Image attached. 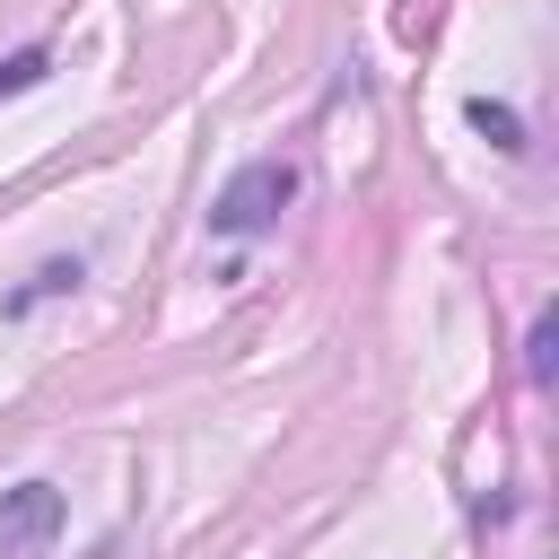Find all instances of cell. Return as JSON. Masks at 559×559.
<instances>
[{"instance_id":"6da1fadb","label":"cell","mask_w":559,"mask_h":559,"mask_svg":"<svg viewBox=\"0 0 559 559\" xmlns=\"http://www.w3.org/2000/svg\"><path fill=\"white\" fill-rule=\"evenodd\" d=\"M288 201H297V166H288V157H253V166H236V175L218 183L210 236H262V227H280Z\"/></svg>"},{"instance_id":"7a4b0ae2","label":"cell","mask_w":559,"mask_h":559,"mask_svg":"<svg viewBox=\"0 0 559 559\" xmlns=\"http://www.w3.org/2000/svg\"><path fill=\"white\" fill-rule=\"evenodd\" d=\"M52 533H61V489H52V480L0 489V559H44Z\"/></svg>"},{"instance_id":"3957f363","label":"cell","mask_w":559,"mask_h":559,"mask_svg":"<svg viewBox=\"0 0 559 559\" xmlns=\"http://www.w3.org/2000/svg\"><path fill=\"white\" fill-rule=\"evenodd\" d=\"M79 280H87V262H79V253H52V262H35V280H26V288H9V297H0V314H9V323H26L44 297H70Z\"/></svg>"},{"instance_id":"277c9868","label":"cell","mask_w":559,"mask_h":559,"mask_svg":"<svg viewBox=\"0 0 559 559\" xmlns=\"http://www.w3.org/2000/svg\"><path fill=\"white\" fill-rule=\"evenodd\" d=\"M463 122H472V131H480L489 148L524 157V114H515V105H498V96H472V105H463Z\"/></svg>"},{"instance_id":"5b68a950","label":"cell","mask_w":559,"mask_h":559,"mask_svg":"<svg viewBox=\"0 0 559 559\" xmlns=\"http://www.w3.org/2000/svg\"><path fill=\"white\" fill-rule=\"evenodd\" d=\"M44 70H52V52H44V44L9 52V61H0V96H26V87H44Z\"/></svg>"},{"instance_id":"8992f818","label":"cell","mask_w":559,"mask_h":559,"mask_svg":"<svg viewBox=\"0 0 559 559\" xmlns=\"http://www.w3.org/2000/svg\"><path fill=\"white\" fill-rule=\"evenodd\" d=\"M524 349H533V384H550V349H559V314H550V306L533 314V341H524Z\"/></svg>"}]
</instances>
